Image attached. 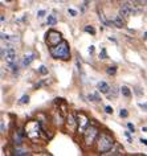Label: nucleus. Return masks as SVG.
Masks as SVG:
<instances>
[{"label": "nucleus", "mask_w": 147, "mask_h": 156, "mask_svg": "<svg viewBox=\"0 0 147 156\" xmlns=\"http://www.w3.org/2000/svg\"><path fill=\"white\" fill-rule=\"evenodd\" d=\"M106 155H123V147H121V144L115 143L113 146V148H111Z\"/></svg>", "instance_id": "12"}, {"label": "nucleus", "mask_w": 147, "mask_h": 156, "mask_svg": "<svg viewBox=\"0 0 147 156\" xmlns=\"http://www.w3.org/2000/svg\"><path fill=\"white\" fill-rule=\"evenodd\" d=\"M77 118V132L78 134H84L86 131V128L89 127V118L85 112H78L76 115Z\"/></svg>", "instance_id": "5"}, {"label": "nucleus", "mask_w": 147, "mask_h": 156, "mask_svg": "<svg viewBox=\"0 0 147 156\" xmlns=\"http://www.w3.org/2000/svg\"><path fill=\"white\" fill-rule=\"evenodd\" d=\"M13 154L16 156H27V155H29V152L25 151V150H21V148H16Z\"/></svg>", "instance_id": "19"}, {"label": "nucleus", "mask_w": 147, "mask_h": 156, "mask_svg": "<svg viewBox=\"0 0 147 156\" xmlns=\"http://www.w3.org/2000/svg\"><path fill=\"white\" fill-rule=\"evenodd\" d=\"M57 23V17L55 16V15H49L48 19H46V25H56Z\"/></svg>", "instance_id": "17"}, {"label": "nucleus", "mask_w": 147, "mask_h": 156, "mask_svg": "<svg viewBox=\"0 0 147 156\" xmlns=\"http://www.w3.org/2000/svg\"><path fill=\"white\" fill-rule=\"evenodd\" d=\"M89 53H90V54L94 53V45H90V46H89Z\"/></svg>", "instance_id": "33"}, {"label": "nucleus", "mask_w": 147, "mask_h": 156, "mask_svg": "<svg viewBox=\"0 0 147 156\" xmlns=\"http://www.w3.org/2000/svg\"><path fill=\"white\" fill-rule=\"evenodd\" d=\"M0 130H2V131H0L2 134H4V132H5V127H4V122H3V120H2V123H0Z\"/></svg>", "instance_id": "32"}, {"label": "nucleus", "mask_w": 147, "mask_h": 156, "mask_svg": "<svg viewBox=\"0 0 147 156\" xmlns=\"http://www.w3.org/2000/svg\"><path fill=\"white\" fill-rule=\"evenodd\" d=\"M119 116H121V118H127V116H129V112H127L126 108H121V111H119Z\"/></svg>", "instance_id": "26"}, {"label": "nucleus", "mask_w": 147, "mask_h": 156, "mask_svg": "<svg viewBox=\"0 0 147 156\" xmlns=\"http://www.w3.org/2000/svg\"><path fill=\"white\" fill-rule=\"evenodd\" d=\"M68 13H69V15H70V16H72V17H76V16H77V15H78V13H77V11H74V9H72V8H69V9H68Z\"/></svg>", "instance_id": "27"}, {"label": "nucleus", "mask_w": 147, "mask_h": 156, "mask_svg": "<svg viewBox=\"0 0 147 156\" xmlns=\"http://www.w3.org/2000/svg\"><path fill=\"white\" fill-rule=\"evenodd\" d=\"M38 73H40L41 76H46V74H48V68L44 65H41L40 68H38Z\"/></svg>", "instance_id": "22"}, {"label": "nucleus", "mask_w": 147, "mask_h": 156, "mask_svg": "<svg viewBox=\"0 0 147 156\" xmlns=\"http://www.w3.org/2000/svg\"><path fill=\"white\" fill-rule=\"evenodd\" d=\"M61 41H63V36L57 30H49L46 33V44H48V46H55L60 44Z\"/></svg>", "instance_id": "6"}, {"label": "nucleus", "mask_w": 147, "mask_h": 156, "mask_svg": "<svg viewBox=\"0 0 147 156\" xmlns=\"http://www.w3.org/2000/svg\"><path fill=\"white\" fill-rule=\"evenodd\" d=\"M49 52H51L52 57L56 60H63L66 61L70 58V49H69L68 41L63 40L60 44H57L55 46H49Z\"/></svg>", "instance_id": "1"}, {"label": "nucleus", "mask_w": 147, "mask_h": 156, "mask_svg": "<svg viewBox=\"0 0 147 156\" xmlns=\"http://www.w3.org/2000/svg\"><path fill=\"white\" fill-rule=\"evenodd\" d=\"M119 15L123 17V19H129L133 12H131V8L129 5V3H127V0H123L122 4H121V8H119Z\"/></svg>", "instance_id": "8"}, {"label": "nucleus", "mask_w": 147, "mask_h": 156, "mask_svg": "<svg viewBox=\"0 0 147 156\" xmlns=\"http://www.w3.org/2000/svg\"><path fill=\"white\" fill-rule=\"evenodd\" d=\"M105 112H106V114H113V107L106 106V107H105Z\"/></svg>", "instance_id": "30"}, {"label": "nucleus", "mask_w": 147, "mask_h": 156, "mask_svg": "<svg viewBox=\"0 0 147 156\" xmlns=\"http://www.w3.org/2000/svg\"><path fill=\"white\" fill-rule=\"evenodd\" d=\"M85 32H86V33H90V34H95V29L93 28L91 25H86V27H85Z\"/></svg>", "instance_id": "24"}, {"label": "nucleus", "mask_w": 147, "mask_h": 156, "mask_svg": "<svg viewBox=\"0 0 147 156\" xmlns=\"http://www.w3.org/2000/svg\"><path fill=\"white\" fill-rule=\"evenodd\" d=\"M117 95H118V89H115V87L111 89V93L110 91L107 93V98L109 99H115L117 98Z\"/></svg>", "instance_id": "18"}, {"label": "nucleus", "mask_w": 147, "mask_h": 156, "mask_svg": "<svg viewBox=\"0 0 147 156\" xmlns=\"http://www.w3.org/2000/svg\"><path fill=\"white\" fill-rule=\"evenodd\" d=\"M5 2H11V0H5Z\"/></svg>", "instance_id": "40"}, {"label": "nucleus", "mask_w": 147, "mask_h": 156, "mask_svg": "<svg viewBox=\"0 0 147 156\" xmlns=\"http://www.w3.org/2000/svg\"><path fill=\"white\" fill-rule=\"evenodd\" d=\"M56 2H60V3H65V2H68V0H56Z\"/></svg>", "instance_id": "37"}, {"label": "nucleus", "mask_w": 147, "mask_h": 156, "mask_svg": "<svg viewBox=\"0 0 147 156\" xmlns=\"http://www.w3.org/2000/svg\"><path fill=\"white\" fill-rule=\"evenodd\" d=\"M138 106L141 107V108H143L145 111H147V102L146 103H138Z\"/></svg>", "instance_id": "31"}, {"label": "nucleus", "mask_w": 147, "mask_h": 156, "mask_svg": "<svg viewBox=\"0 0 147 156\" xmlns=\"http://www.w3.org/2000/svg\"><path fill=\"white\" fill-rule=\"evenodd\" d=\"M24 136H25L24 130H15L13 135H12V140H13L15 146H21V144L24 143Z\"/></svg>", "instance_id": "7"}, {"label": "nucleus", "mask_w": 147, "mask_h": 156, "mask_svg": "<svg viewBox=\"0 0 147 156\" xmlns=\"http://www.w3.org/2000/svg\"><path fill=\"white\" fill-rule=\"evenodd\" d=\"M98 17H99V20H101V23H102L103 25H106V27H113V25H114L113 21L107 20V19L105 17V15H103L102 11H98Z\"/></svg>", "instance_id": "13"}, {"label": "nucleus", "mask_w": 147, "mask_h": 156, "mask_svg": "<svg viewBox=\"0 0 147 156\" xmlns=\"http://www.w3.org/2000/svg\"><path fill=\"white\" fill-rule=\"evenodd\" d=\"M127 128H129L130 132H133V134L135 132V126H134L133 123H127Z\"/></svg>", "instance_id": "28"}, {"label": "nucleus", "mask_w": 147, "mask_h": 156, "mask_svg": "<svg viewBox=\"0 0 147 156\" xmlns=\"http://www.w3.org/2000/svg\"><path fill=\"white\" fill-rule=\"evenodd\" d=\"M88 98H89V101H91V102H99V101H101V98H99V95L97 94V93H94V94H89Z\"/></svg>", "instance_id": "20"}, {"label": "nucleus", "mask_w": 147, "mask_h": 156, "mask_svg": "<svg viewBox=\"0 0 147 156\" xmlns=\"http://www.w3.org/2000/svg\"><path fill=\"white\" fill-rule=\"evenodd\" d=\"M106 73L109 74V76H115V73H117V68H115V66H107Z\"/></svg>", "instance_id": "21"}, {"label": "nucleus", "mask_w": 147, "mask_h": 156, "mask_svg": "<svg viewBox=\"0 0 147 156\" xmlns=\"http://www.w3.org/2000/svg\"><path fill=\"white\" fill-rule=\"evenodd\" d=\"M0 20H2V23L5 21V19H4V16H3V15H2V17H0Z\"/></svg>", "instance_id": "35"}, {"label": "nucleus", "mask_w": 147, "mask_h": 156, "mask_svg": "<svg viewBox=\"0 0 147 156\" xmlns=\"http://www.w3.org/2000/svg\"><path fill=\"white\" fill-rule=\"evenodd\" d=\"M141 143L145 144V146H147V139H143V138H142V139H141Z\"/></svg>", "instance_id": "34"}, {"label": "nucleus", "mask_w": 147, "mask_h": 156, "mask_svg": "<svg viewBox=\"0 0 147 156\" xmlns=\"http://www.w3.org/2000/svg\"><path fill=\"white\" fill-rule=\"evenodd\" d=\"M127 3H129L133 15H139L142 12V7H141V4H138L137 2H134V0H127Z\"/></svg>", "instance_id": "9"}, {"label": "nucleus", "mask_w": 147, "mask_h": 156, "mask_svg": "<svg viewBox=\"0 0 147 156\" xmlns=\"http://www.w3.org/2000/svg\"><path fill=\"white\" fill-rule=\"evenodd\" d=\"M98 135H99L98 128H97L95 126H89V127L86 128V131L84 132V142H85V146H86V147H90L91 144L97 140Z\"/></svg>", "instance_id": "4"}, {"label": "nucleus", "mask_w": 147, "mask_h": 156, "mask_svg": "<svg viewBox=\"0 0 147 156\" xmlns=\"http://www.w3.org/2000/svg\"><path fill=\"white\" fill-rule=\"evenodd\" d=\"M99 58H101V60H106V58H107V53H106V49H105V48L101 49V53H99Z\"/></svg>", "instance_id": "25"}, {"label": "nucleus", "mask_w": 147, "mask_h": 156, "mask_svg": "<svg viewBox=\"0 0 147 156\" xmlns=\"http://www.w3.org/2000/svg\"><path fill=\"white\" fill-rule=\"evenodd\" d=\"M141 2L143 3V4H146V3H147V0H141Z\"/></svg>", "instance_id": "38"}, {"label": "nucleus", "mask_w": 147, "mask_h": 156, "mask_svg": "<svg viewBox=\"0 0 147 156\" xmlns=\"http://www.w3.org/2000/svg\"><path fill=\"white\" fill-rule=\"evenodd\" d=\"M27 103H29V97L28 95H23L21 99L19 101V105H27Z\"/></svg>", "instance_id": "23"}, {"label": "nucleus", "mask_w": 147, "mask_h": 156, "mask_svg": "<svg viewBox=\"0 0 147 156\" xmlns=\"http://www.w3.org/2000/svg\"><path fill=\"white\" fill-rule=\"evenodd\" d=\"M97 89H98V91H101V93H103V94H107V93L110 91V85L107 83V82H105V81H99L98 82V85H97Z\"/></svg>", "instance_id": "10"}, {"label": "nucleus", "mask_w": 147, "mask_h": 156, "mask_svg": "<svg viewBox=\"0 0 147 156\" xmlns=\"http://www.w3.org/2000/svg\"><path fill=\"white\" fill-rule=\"evenodd\" d=\"M24 131H25V135L29 140H37L40 138V134H41V127H40V123L38 120H28L25 123V127H24Z\"/></svg>", "instance_id": "3"}, {"label": "nucleus", "mask_w": 147, "mask_h": 156, "mask_svg": "<svg viewBox=\"0 0 147 156\" xmlns=\"http://www.w3.org/2000/svg\"><path fill=\"white\" fill-rule=\"evenodd\" d=\"M95 144H97V152L101 155H106L113 148L115 142L107 132H101L95 140Z\"/></svg>", "instance_id": "2"}, {"label": "nucleus", "mask_w": 147, "mask_h": 156, "mask_svg": "<svg viewBox=\"0 0 147 156\" xmlns=\"http://www.w3.org/2000/svg\"><path fill=\"white\" fill-rule=\"evenodd\" d=\"M119 91H121V94L123 97H126V98H131V91H130V89L127 86H122L121 89H119Z\"/></svg>", "instance_id": "16"}, {"label": "nucleus", "mask_w": 147, "mask_h": 156, "mask_svg": "<svg viewBox=\"0 0 147 156\" xmlns=\"http://www.w3.org/2000/svg\"><path fill=\"white\" fill-rule=\"evenodd\" d=\"M142 131L143 132H147V127H142Z\"/></svg>", "instance_id": "36"}, {"label": "nucleus", "mask_w": 147, "mask_h": 156, "mask_svg": "<svg viewBox=\"0 0 147 156\" xmlns=\"http://www.w3.org/2000/svg\"><path fill=\"white\" fill-rule=\"evenodd\" d=\"M45 13H46V11H44V9H41V11H38V12H37V17H38V19H41V17H44V16H45Z\"/></svg>", "instance_id": "29"}, {"label": "nucleus", "mask_w": 147, "mask_h": 156, "mask_svg": "<svg viewBox=\"0 0 147 156\" xmlns=\"http://www.w3.org/2000/svg\"><path fill=\"white\" fill-rule=\"evenodd\" d=\"M77 126V118L73 114H68L66 115V127H70L72 130H74V127Z\"/></svg>", "instance_id": "11"}, {"label": "nucleus", "mask_w": 147, "mask_h": 156, "mask_svg": "<svg viewBox=\"0 0 147 156\" xmlns=\"http://www.w3.org/2000/svg\"><path fill=\"white\" fill-rule=\"evenodd\" d=\"M33 60H34V56H33V54H25L24 58H23V62H21L23 68H27V66H29L30 64H32Z\"/></svg>", "instance_id": "14"}, {"label": "nucleus", "mask_w": 147, "mask_h": 156, "mask_svg": "<svg viewBox=\"0 0 147 156\" xmlns=\"http://www.w3.org/2000/svg\"><path fill=\"white\" fill-rule=\"evenodd\" d=\"M113 23L117 28H123V27H125V20H123V17L121 16V15H119V16H115Z\"/></svg>", "instance_id": "15"}, {"label": "nucleus", "mask_w": 147, "mask_h": 156, "mask_svg": "<svg viewBox=\"0 0 147 156\" xmlns=\"http://www.w3.org/2000/svg\"><path fill=\"white\" fill-rule=\"evenodd\" d=\"M145 38H147V32H146V33H145Z\"/></svg>", "instance_id": "39"}]
</instances>
